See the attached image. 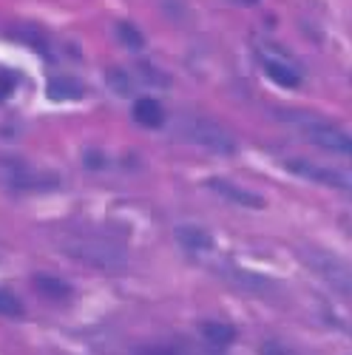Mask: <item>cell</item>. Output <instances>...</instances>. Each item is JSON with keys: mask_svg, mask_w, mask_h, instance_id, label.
Here are the masks:
<instances>
[{"mask_svg": "<svg viewBox=\"0 0 352 355\" xmlns=\"http://www.w3.org/2000/svg\"><path fill=\"white\" fill-rule=\"evenodd\" d=\"M63 250L71 259L85 261L88 268H97L105 273H120L128 261L125 248L114 239H105V236H74V239L63 242Z\"/></svg>", "mask_w": 352, "mask_h": 355, "instance_id": "6da1fadb", "label": "cell"}, {"mask_svg": "<svg viewBox=\"0 0 352 355\" xmlns=\"http://www.w3.org/2000/svg\"><path fill=\"white\" fill-rule=\"evenodd\" d=\"M176 134H179L185 142L199 145L211 154H222V157H233L239 151V142L227 128H222L219 123L208 120L202 114H182L176 120Z\"/></svg>", "mask_w": 352, "mask_h": 355, "instance_id": "7a4b0ae2", "label": "cell"}, {"mask_svg": "<svg viewBox=\"0 0 352 355\" xmlns=\"http://www.w3.org/2000/svg\"><path fill=\"white\" fill-rule=\"evenodd\" d=\"M299 253H301L307 268L327 287H333L335 293L352 299V261H346L330 250H321V248H301Z\"/></svg>", "mask_w": 352, "mask_h": 355, "instance_id": "3957f363", "label": "cell"}, {"mask_svg": "<svg viewBox=\"0 0 352 355\" xmlns=\"http://www.w3.org/2000/svg\"><path fill=\"white\" fill-rule=\"evenodd\" d=\"M284 116L287 120H299L301 134L310 142H315L318 148H327V151H333V154H352V137H346L344 131L318 123V120H313V116H292V114H284Z\"/></svg>", "mask_w": 352, "mask_h": 355, "instance_id": "277c9868", "label": "cell"}, {"mask_svg": "<svg viewBox=\"0 0 352 355\" xmlns=\"http://www.w3.org/2000/svg\"><path fill=\"white\" fill-rule=\"evenodd\" d=\"M290 171H296L299 176H304V180H313V182H321V185H330V188H352V182L346 180V176H341L338 171H330V168H318L307 159H290L287 162Z\"/></svg>", "mask_w": 352, "mask_h": 355, "instance_id": "5b68a950", "label": "cell"}, {"mask_svg": "<svg viewBox=\"0 0 352 355\" xmlns=\"http://www.w3.org/2000/svg\"><path fill=\"white\" fill-rule=\"evenodd\" d=\"M208 188L211 191H216L219 196H225L227 202H236V205H242V208H264V199L258 196V193H253V191H247V188H239V185H233V182H227V180H208Z\"/></svg>", "mask_w": 352, "mask_h": 355, "instance_id": "8992f818", "label": "cell"}, {"mask_svg": "<svg viewBox=\"0 0 352 355\" xmlns=\"http://www.w3.org/2000/svg\"><path fill=\"white\" fill-rule=\"evenodd\" d=\"M176 242L191 253H208L213 250V236L199 225H179L176 227Z\"/></svg>", "mask_w": 352, "mask_h": 355, "instance_id": "52a82bcc", "label": "cell"}, {"mask_svg": "<svg viewBox=\"0 0 352 355\" xmlns=\"http://www.w3.org/2000/svg\"><path fill=\"white\" fill-rule=\"evenodd\" d=\"M134 120L145 128H159L165 123V108L151 100V97H145V100H137L134 103Z\"/></svg>", "mask_w": 352, "mask_h": 355, "instance_id": "ba28073f", "label": "cell"}, {"mask_svg": "<svg viewBox=\"0 0 352 355\" xmlns=\"http://www.w3.org/2000/svg\"><path fill=\"white\" fill-rule=\"evenodd\" d=\"M202 336L208 344L213 347H230L236 341V327H230V324H222V321H202Z\"/></svg>", "mask_w": 352, "mask_h": 355, "instance_id": "9c48e42d", "label": "cell"}, {"mask_svg": "<svg viewBox=\"0 0 352 355\" xmlns=\"http://www.w3.org/2000/svg\"><path fill=\"white\" fill-rule=\"evenodd\" d=\"M35 287H37L40 295H46V299H51V302H66L71 295V287L63 279H54V276H46V273L35 276Z\"/></svg>", "mask_w": 352, "mask_h": 355, "instance_id": "30bf717a", "label": "cell"}, {"mask_svg": "<svg viewBox=\"0 0 352 355\" xmlns=\"http://www.w3.org/2000/svg\"><path fill=\"white\" fill-rule=\"evenodd\" d=\"M264 71H267V77L276 83V85H284V88H299L301 77L296 69H290L287 63L281 60H264Z\"/></svg>", "mask_w": 352, "mask_h": 355, "instance_id": "8fae6325", "label": "cell"}, {"mask_svg": "<svg viewBox=\"0 0 352 355\" xmlns=\"http://www.w3.org/2000/svg\"><path fill=\"white\" fill-rule=\"evenodd\" d=\"M46 94H49L51 100H57V103H63V100H77V97H82V88H80V83H74V80H69V77H54V80H49Z\"/></svg>", "mask_w": 352, "mask_h": 355, "instance_id": "7c38bea8", "label": "cell"}, {"mask_svg": "<svg viewBox=\"0 0 352 355\" xmlns=\"http://www.w3.org/2000/svg\"><path fill=\"white\" fill-rule=\"evenodd\" d=\"M225 276L236 284V287H250L253 293H261V290H267V287H273L267 279H261V276H256V273H245V270H225Z\"/></svg>", "mask_w": 352, "mask_h": 355, "instance_id": "4fadbf2b", "label": "cell"}, {"mask_svg": "<svg viewBox=\"0 0 352 355\" xmlns=\"http://www.w3.org/2000/svg\"><path fill=\"white\" fill-rule=\"evenodd\" d=\"M108 85H111V92L114 94H123V97H128L131 92H134V83H131V77L123 71V69H108Z\"/></svg>", "mask_w": 352, "mask_h": 355, "instance_id": "5bb4252c", "label": "cell"}, {"mask_svg": "<svg viewBox=\"0 0 352 355\" xmlns=\"http://www.w3.org/2000/svg\"><path fill=\"white\" fill-rule=\"evenodd\" d=\"M116 35H120V40L128 46V49H142L145 46V35L139 32V28L128 20H123L120 26H116Z\"/></svg>", "mask_w": 352, "mask_h": 355, "instance_id": "9a60e30c", "label": "cell"}, {"mask_svg": "<svg viewBox=\"0 0 352 355\" xmlns=\"http://www.w3.org/2000/svg\"><path fill=\"white\" fill-rule=\"evenodd\" d=\"M0 315H9V318H17L23 315V304L15 293L9 290H0Z\"/></svg>", "mask_w": 352, "mask_h": 355, "instance_id": "2e32d148", "label": "cell"}, {"mask_svg": "<svg viewBox=\"0 0 352 355\" xmlns=\"http://www.w3.org/2000/svg\"><path fill=\"white\" fill-rule=\"evenodd\" d=\"M12 92H15V77H9V74H0V100L12 97Z\"/></svg>", "mask_w": 352, "mask_h": 355, "instance_id": "e0dca14e", "label": "cell"}, {"mask_svg": "<svg viewBox=\"0 0 352 355\" xmlns=\"http://www.w3.org/2000/svg\"><path fill=\"white\" fill-rule=\"evenodd\" d=\"M261 355H287V352H284V349H281L276 341H267V344L261 347Z\"/></svg>", "mask_w": 352, "mask_h": 355, "instance_id": "ac0fdd59", "label": "cell"}, {"mask_svg": "<svg viewBox=\"0 0 352 355\" xmlns=\"http://www.w3.org/2000/svg\"><path fill=\"white\" fill-rule=\"evenodd\" d=\"M142 355H176V352L168 349V347H151V349H145Z\"/></svg>", "mask_w": 352, "mask_h": 355, "instance_id": "d6986e66", "label": "cell"}, {"mask_svg": "<svg viewBox=\"0 0 352 355\" xmlns=\"http://www.w3.org/2000/svg\"><path fill=\"white\" fill-rule=\"evenodd\" d=\"M85 162H88V168H100V165H103V157L91 151V154H88V157H85Z\"/></svg>", "mask_w": 352, "mask_h": 355, "instance_id": "ffe728a7", "label": "cell"}, {"mask_svg": "<svg viewBox=\"0 0 352 355\" xmlns=\"http://www.w3.org/2000/svg\"><path fill=\"white\" fill-rule=\"evenodd\" d=\"M242 3H258V0H242Z\"/></svg>", "mask_w": 352, "mask_h": 355, "instance_id": "44dd1931", "label": "cell"}, {"mask_svg": "<svg viewBox=\"0 0 352 355\" xmlns=\"http://www.w3.org/2000/svg\"><path fill=\"white\" fill-rule=\"evenodd\" d=\"M196 355H216V352H196Z\"/></svg>", "mask_w": 352, "mask_h": 355, "instance_id": "7402d4cb", "label": "cell"}]
</instances>
